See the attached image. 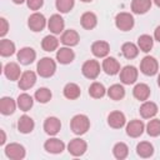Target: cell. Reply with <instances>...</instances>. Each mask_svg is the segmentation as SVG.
<instances>
[{
  "mask_svg": "<svg viewBox=\"0 0 160 160\" xmlns=\"http://www.w3.org/2000/svg\"><path fill=\"white\" fill-rule=\"evenodd\" d=\"M26 4H28V8L30 10L36 11V10H39L42 6L44 0H26Z\"/></svg>",
  "mask_w": 160,
  "mask_h": 160,
  "instance_id": "obj_41",
  "label": "cell"
},
{
  "mask_svg": "<svg viewBox=\"0 0 160 160\" xmlns=\"http://www.w3.org/2000/svg\"><path fill=\"white\" fill-rule=\"evenodd\" d=\"M121 51H122V55L126 58V59H134L138 56L139 54V48L134 44V42H124L122 46H121Z\"/></svg>",
  "mask_w": 160,
  "mask_h": 160,
  "instance_id": "obj_33",
  "label": "cell"
},
{
  "mask_svg": "<svg viewBox=\"0 0 160 160\" xmlns=\"http://www.w3.org/2000/svg\"><path fill=\"white\" fill-rule=\"evenodd\" d=\"M35 82H36V74L31 70H28L21 74L18 85L21 90H29L30 88H32L35 85Z\"/></svg>",
  "mask_w": 160,
  "mask_h": 160,
  "instance_id": "obj_10",
  "label": "cell"
},
{
  "mask_svg": "<svg viewBox=\"0 0 160 160\" xmlns=\"http://www.w3.org/2000/svg\"><path fill=\"white\" fill-rule=\"evenodd\" d=\"M146 132L150 136H159L160 135V120L159 119H152L148 122L146 125Z\"/></svg>",
  "mask_w": 160,
  "mask_h": 160,
  "instance_id": "obj_39",
  "label": "cell"
},
{
  "mask_svg": "<svg viewBox=\"0 0 160 160\" xmlns=\"http://www.w3.org/2000/svg\"><path fill=\"white\" fill-rule=\"evenodd\" d=\"M90 128V120L84 114L75 115L70 121V129L75 135H82L85 134Z\"/></svg>",
  "mask_w": 160,
  "mask_h": 160,
  "instance_id": "obj_1",
  "label": "cell"
},
{
  "mask_svg": "<svg viewBox=\"0 0 160 160\" xmlns=\"http://www.w3.org/2000/svg\"><path fill=\"white\" fill-rule=\"evenodd\" d=\"M154 39L160 42V25H159V26L155 29V31H154Z\"/></svg>",
  "mask_w": 160,
  "mask_h": 160,
  "instance_id": "obj_43",
  "label": "cell"
},
{
  "mask_svg": "<svg viewBox=\"0 0 160 160\" xmlns=\"http://www.w3.org/2000/svg\"><path fill=\"white\" fill-rule=\"evenodd\" d=\"M106 92V89L105 86L101 84V82H98V81H94L90 86H89V95L94 99H100L105 95Z\"/></svg>",
  "mask_w": 160,
  "mask_h": 160,
  "instance_id": "obj_34",
  "label": "cell"
},
{
  "mask_svg": "<svg viewBox=\"0 0 160 160\" xmlns=\"http://www.w3.org/2000/svg\"><path fill=\"white\" fill-rule=\"evenodd\" d=\"M110 51V45L106 41L102 40H98L95 42H92L91 45V52L96 56V58H105Z\"/></svg>",
  "mask_w": 160,
  "mask_h": 160,
  "instance_id": "obj_19",
  "label": "cell"
},
{
  "mask_svg": "<svg viewBox=\"0 0 160 160\" xmlns=\"http://www.w3.org/2000/svg\"><path fill=\"white\" fill-rule=\"evenodd\" d=\"M61 129V122L55 116H49L44 121V130L48 135H56Z\"/></svg>",
  "mask_w": 160,
  "mask_h": 160,
  "instance_id": "obj_15",
  "label": "cell"
},
{
  "mask_svg": "<svg viewBox=\"0 0 160 160\" xmlns=\"http://www.w3.org/2000/svg\"><path fill=\"white\" fill-rule=\"evenodd\" d=\"M36 70L41 78H50L56 71V62L51 58H42L39 60Z\"/></svg>",
  "mask_w": 160,
  "mask_h": 160,
  "instance_id": "obj_2",
  "label": "cell"
},
{
  "mask_svg": "<svg viewBox=\"0 0 160 160\" xmlns=\"http://www.w3.org/2000/svg\"><path fill=\"white\" fill-rule=\"evenodd\" d=\"M74 4H75L74 0H55V6H56V9H58L60 12H62V14L69 12V11L74 8Z\"/></svg>",
  "mask_w": 160,
  "mask_h": 160,
  "instance_id": "obj_40",
  "label": "cell"
},
{
  "mask_svg": "<svg viewBox=\"0 0 160 160\" xmlns=\"http://www.w3.org/2000/svg\"><path fill=\"white\" fill-rule=\"evenodd\" d=\"M120 80L125 85H131L138 80V69L132 65H126L120 70Z\"/></svg>",
  "mask_w": 160,
  "mask_h": 160,
  "instance_id": "obj_8",
  "label": "cell"
},
{
  "mask_svg": "<svg viewBox=\"0 0 160 160\" xmlns=\"http://www.w3.org/2000/svg\"><path fill=\"white\" fill-rule=\"evenodd\" d=\"M34 126H35V122L29 115H22L18 120V130L20 132H22V134L31 132L34 130Z\"/></svg>",
  "mask_w": 160,
  "mask_h": 160,
  "instance_id": "obj_24",
  "label": "cell"
},
{
  "mask_svg": "<svg viewBox=\"0 0 160 160\" xmlns=\"http://www.w3.org/2000/svg\"><path fill=\"white\" fill-rule=\"evenodd\" d=\"M35 58H36V52H35V50L32 48L25 46V48H21L18 51V60L22 65H29V64L34 62Z\"/></svg>",
  "mask_w": 160,
  "mask_h": 160,
  "instance_id": "obj_12",
  "label": "cell"
},
{
  "mask_svg": "<svg viewBox=\"0 0 160 160\" xmlns=\"http://www.w3.org/2000/svg\"><path fill=\"white\" fill-rule=\"evenodd\" d=\"M80 22H81V26H82L84 29L91 30V29H94V28L96 26V24H98V18H96V15H95L94 12L86 11V12H84V14L81 15Z\"/></svg>",
  "mask_w": 160,
  "mask_h": 160,
  "instance_id": "obj_26",
  "label": "cell"
},
{
  "mask_svg": "<svg viewBox=\"0 0 160 160\" xmlns=\"http://www.w3.org/2000/svg\"><path fill=\"white\" fill-rule=\"evenodd\" d=\"M125 122H126V119L121 111H112L108 116V124L112 129H120L125 125Z\"/></svg>",
  "mask_w": 160,
  "mask_h": 160,
  "instance_id": "obj_20",
  "label": "cell"
},
{
  "mask_svg": "<svg viewBox=\"0 0 160 160\" xmlns=\"http://www.w3.org/2000/svg\"><path fill=\"white\" fill-rule=\"evenodd\" d=\"M86 149H88L86 141L80 138H75V139L70 140V142L68 144V151L72 156H81L82 154H85Z\"/></svg>",
  "mask_w": 160,
  "mask_h": 160,
  "instance_id": "obj_9",
  "label": "cell"
},
{
  "mask_svg": "<svg viewBox=\"0 0 160 160\" xmlns=\"http://www.w3.org/2000/svg\"><path fill=\"white\" fill-rule=\"evenodd\" d=\"M8 30H9L8 20L5 18H0V36L4 38L8 34Z\"/></svg>",
  "mask_w": 160,
  "mask_h": 160,
  "instance_id": "obj_42",
  "label": "cell"
},
{
  "mask_svg": "<svg viewBox=\"0 0 160 160\" xmlns=\"http://www.w3.org/2000/svg\"><path fill=\"white\" fill-rule=\"evenodd\" d=\"M80 38H79V34L78 31L72 30V29H69V30H65L62 34H61V38H60V41L65 45V46H75L78 45Z\"/></svg>",
  "mask_w": 160,
  "mask_h": 160,
  "instance_id": "obj_17",
  "label": "cell"
},
{
  "mask_svg": "<svg viewBox=\"0 0 160 160\" xmlns=\"http://www.w3.org/2000/svg\"><path fill=\"white\" fill-rule=\"evenodd\" d=\"M139 112H140L141 118H144V119H150V118H152V116H155V115L158 114V105H156L155 102H152V101L145 100V101L141 104V106H140V109H139Z\"/></svg>",
  "mask_w": 160,
  "mask_h": 160,
  "instance_id": "obj_18",
  "label": "cell"
},
{
  "mask_svg": "<svg viewBox=\"0 0 160 160\" xmlns=\"http://www.w3.org/2000/svg\"><path fill=\"white\" fill-rule=\"evenodd\" d=\"M152 45H154V39L150 35L144 34V35L139 36V39H138V48H139V50H141L144 52H149L152 49Z\"/></svg>",
  "mask_w": 160,
  "mask_h": 160,
  "instance_id": "obj_30",
  "label": "cell"
},
{
  "mask_svg": "<svg viewBox=\"0 0 160 160\" xmlns=\"http://www.w3.org/2000/svg\"><path fill=\"white\" fill-rule=\"evenodd\" d=\"M151 8V0H132L131 11L135 14H145Z\"/></svg>",
  "mask_w": 160,
  "mask_h": 160,
  "instance_id": "obj_28",
  "label": "cell"
},
{
  "mask_svg": "<svg viewBox=\"0 0 160 160\" xmlns=\"http://www.w3.org/2000/svg\"><path fill=\"white\" fill-rule=\"evenodd\" d=\"M136 152L141 158H150L154 154V146L149 141H141L136 146Z\"/></svg>",
  "mask_w": 160,
  "mask_h": 160,
  "instance_id": "obj_31",
  "label": "cell"
},
{
  "mask_svg": "<svg viewBox=\"0 0 160 160\" xmlns=\"http://www.w3.org/2000/svg\"><path fill=\"white\" fill-rule=\"evenodd\" d=\"M15 52V44L9 39H2L0 41V54L1 56H11Z\"/></svg>",
  "mask_w": 160,
  "mask_h": 160,
  "instance_id": "obj_36",
  "label": "cell"
},
{
  "mask_svg": "<svg viewBox=\"0 0 160 160\" xmlns=\"http://www.w3.org/2000/svg\"><path fill=\"white\" fill-rule=\"evenodd\" d=\"M158 85L160 86V74H159V76H158Z\"/></svg>",
  "mask_w": 160,
  "mask_h": 160,
  "instance_id": "obj_47",
  "label": "cell"
},
{
  "mask_svg": "<svg viewBox=\"0 0 160 160\" xmlns=\"http://www.w3.org/2000/svg\"><path fill=\"white\" fill-rule=\"evenodd\" d=\"M80 1H82V2H91L92 0H80Z\"/></svg>",
  "mask_w": 160,
  "mask_h": 160,
  "instance_id": "obj_48",
  "label": "cell"
},
{
  "mask_svg": "<svg viewBox=\"0 0 160 160\" xmlns=\"http://www.w3.org/2000/svg\"><path fill=\"white\" fill-rule=\"evenodd\" d=\"M4 74L5 76L11 80V81H15V80H19L20 76H21V70H20V66L16 64V62H8L4 68Z\"/></svg>",
  "mask_w": 160,
  "mask_h": 160,
  "instance_id": "obj_22",
  "label": "cell"
},
{
  "mask_svg": "<svg viewBox=\"0 0 160 160\" xmlns=\"http://www.w3.org/2000/svg\"><path fill=\"white\" fill-rule=\"evenodd\" d=\"M0 134H1L0 145H4V144H5V141H6V135H5V131H4V130H0Z\"/></svg>",
  "mask_w": 160,
  "mask_h": 160,
  "instance_id": "obj_44",
  "label": "cell"
},
{
  "mask_svg": "<svg viewBox=\"0 0 160 160\" xmlns=\"http://www.w3.org/2000/svg\"><path fill=\"white\" fill-rule=\"evenodd\" d=\"M46 25V19L42 14L35 11L34 14H31L28 19V26L30 28V30L35 31V32H39V31H42Z\"/></svg>",
  "mask_w": 160,
  "mask_h": 160,
  "instance_id": "obj_6",
  "label": "cell"
},
{
  "mask_svg": "<svg viewBox=\"0 0 160 160\" xmlns=\"http://www.w3.org/2000/svg\"><path fill=\"white\" fill-rule=\"evenodd\" d=\"M132 95H134L135 99H138L140 101H145L150 96V88L146 84H144V82H139V84H136L134 86Z\"/></svg>",
  "mask_w": 160,
  "mask_h": 160,
  "instance_id": "obj_23",
  "label": "cell"
},
{
  "mask_svg": "<svg viewBox=\"0 0 160 160\" xmlns=\"http://www.w3.org/2000/svg\"><path fill=\"white\" fill-rule=\"evenodd\" d=\"M101 69L108 74V75H116L120 71V64L115 58H105L101 64Z\"/></svg>",
  "mask_w": 160,
  "mask_h": 160,
  "instance_id": "obj_14",
  "label": "cell"
},
{
  "mask_svg": "<svg viewBox=\"0 0 160 160\" xmlns=\"http://www.w3.org/2000/svg\"><path fill=\"white\" fill-rule=\"evenodd\" d=\"M75 58V54L74 51L69 48V46H65V48H60L58 51H56V60L60 62V64H70Z\"/></svg>",
  "mask_w": 160,
  "mask_h": 160,
  "instance_id": "obj_21",
  "label": "cell"
},
{
  "mask_svg": "<svg viewBox=\"0 0 160 160\" xmlns=\"http://www.w3.org/2000/svg\"><path fill=\"white\" fill-rule=\"evenodd\" d=\"M51 96H52V94L48 88H39L34 94L35 100L39 101L40 104H46L48 101H50Z\"/></svg>",
  "mask_w": 160,
  "mask_h": 160,
  "instance_id": "obj_37",
  "label": "cell"
},
{
  "mask_svg": "<svg viewBox=\"0 0 160 160\" xmlns=\"http://www.w3.org/2000/svg\"><path fill=\"white\" fill-rule=\"evenodd\" d=\"M64 26H65L64 19L59 14H54L50 16V19L48 21V28L52 34L58 35V34L64 32Z\"/></svg>",
  "mask_w": 160,
  "mask_h": 160,
  "instance_id": "obj_11",
  "label": "cell"
},
{
  "mask_svg": "<svg viewBox=\"0 0 160 160\" xmlns=\"http://www.w3.org/2000/svg\"><path fill=\"white\" fill-rule=\"evenodd\" d=\"M112 154H114V156L116 159L122 160V159H125L128 156L129 148H128V145L125 142H116L114 145V148H112Z\"/></svg>",
  "mask_w": 160,
  "mask_h": 160,
  "instance_id": "obj_38",
  "label": "cell"
},
{
  "mask_svg": "<svg viewBox=\"0 0 160 160\" xmlns=\"http://www.w3.org/2000/svg\"><path fill=\"white\" fill-rule=\"evenodd\" d=\"M108 95L112 100H121L125 96V89L120 84H114L108 89Z\"/></svg>",
  "mask_w": 160,
  "mask_h": 160,
  "instance_id": "obj_35",
  "label": "cell"
},
{
  "mask_svg": "<svg viewBox=\"0 0 160 160\" xmlns=\"http://www.w3.org/2000/svg\"><path fill=\"white\" fill-rule=\"evenodd\" d=\"M62 92H64V96H65L66 99H69V100H75V99H78V98L80 96L81 90H80V88H79L78 84H75V82H68V84L64 86Z\"/></svg>",
  "mask_w": 160,
  "mask_h": 160,
  "instance_id": "obj_27",
  "label": "cell"
},
{
  "mask_svg": "<svg viewBox=\"0 0 160 160\" xmlns=\"http://www.w3.org/2000/svg\"><path fill=\"white\" fill-rule=\"evenodd\" d=\"M81 72L85 78L94 80L100 74V64L96 60H86L81 66Z\"/></svg>",
  "mask_w": 160,
  "mask_h": 160,
  "instance_id": "obj_3",
  "label": "cell"
},
{
  "mask_svg": "<svg viewBox=\"0 0 160 160\" xmlns=\"http://www.w3.org/2000/svg\"><path fill=\"white\" fill-rule=\"evenodd\" d=\"M44 149H45L48 152H50V154H60V152L64 151L65 144H64L60 139L51 138V139H49V140L45 141Z\"/></svg>",
  "mask_w": 160,
  "mask_h": 160,
  "instance_id": "obj_16",
  "label": "cell"
},
{
  "mask_svg": "<svg viewBox=\"0 0 160 160\" xmlns=\"http://www.w3.org/2000/svg\"><path fill=\"white\" fill-rule=\"evenodd\" d=\"M24 1H25V0H12L14 4H22Z\"/></svg>",
  "mask_w": 160,
  "mask_h": 160,
  "instance_id": "obj_45",
  "label": "cell"
},
{
  "mask_svg": "<svg viewBox=\"0 0 160 160\" xmlns=\"http://www.w3.org/2000/svg\"><path fill=\"white\" fill-rule=\"evenodd\" d=\"M154 2H155V5L158 6V8H160V0H152Z\"/></svg>",
  "mask_w": 160,
  "mask_h": 160,
  "instance_id": "obj_46",
  "label": "cell"
},
{
  "mask_svg": "<svg viewBox=\"0 0 160 160\" xmlns=\"http://www.w3.org/2000/svg\"><path fill=\"white\" fill-rule=\"evenodd\" d=\"M16 102H18V106L20 108V110L28 111V110H30V109L32 108L34 99H32L31 95H29V94H26V92H22V94H20V95L18 96Z\"/></svg>",
  "mask_w": 160,
  "mask_h": 160,
  "instance_id": "obj_29",
  "label": "cell"
},
{
  "mask_svg": "<svg viewBox=\"0 0 160 160\" xmlns=\"http://www.w3.org/2000/svg\"><path fill=\"white\" fill-rule=\"evenodd\" d=\"M5 155L12 160H21L25 158V148L18 142H10L5 146Z\"/></svg>",
  "mask_w": 160,
  "mask_h": 160,
  "instance_id": "obj_7",
  "label": "cell"
},
{
  "mask_svg": "<svg viewBox=\"0 0 160 160\" xmlns=\"http://www.w3.org/2000/svg\"><path fill=\"white\" fill-rule=\"evenodd\" d=\"M58 46H59V40L54 35H46L41 41V48L45 51H49V52L56 50Z\"/></svg>",
  "mask_w": 160,
  "mask_h": 160,
  "instance_id": "obj_32",
  "label": "cell"
},
{
  "mask_svg": "<svg viewBox=\"0 0 160 160\" xmlns=\"http://www.w3.org/2000/svg\"><path fill=\"white\" fill-rule=\"evenodd\" d=\"M16 104L18 102H15V100L11 99V98H9V96L1 98V100H0V112L2 115H10V114H12L15 111V109H16Z\"/></svg>",
  "mask_w": 160,
  "mask_h": 160,
  "instance_id": "obj_25",
  "label": "cell"
},
{
  "mask_svg": "<svg viewBox=\"0 0 160 160\" xmlns=\"http://www.w3.org/2000/svg\"><path fill=\"white\" fill-rule=\"evenodd\" d=\"M144 129H145V125L141 120H138V119H134L131 120L128 125H126V134L130 136V138H139L142 132H144Z\"/></svg>",
  "mask_w": 160,
  "mask_h": 160,
  "instance_id": "obj_13",
  "label": "cell"
},
{
  "mask_svg": "<svg viewBox=\"0 0 160 160\" xmlns=\"http://www.w3.org/2000/svg\"><path fill=\"white\" fill-rule=\"evenodd\" d=\"M159 70V64H158V60L152 56H145L141 62H140V71L144 74V75H148V76H152L158 72Z\"/></svg>",
  "mask_w": 160,
  "mask_h": 160,
  "instance_id": "obj_4",
  "label": "cell"
},
{
  "mask_svg": "<svg viewBox=\"0 0 160 160\" xmlns=\"http://www.w3.org/2000/svg\"><path fill=\"white\" fill-rule=\"evenodd\" d=\"M115 25L121 31H129L134 26V18L130 12H119L115 18Z\"/></svg>",
  "mask_w": 160,
  "mask_h": 160,
  "instance_id": "obj_5",
  "label": "cell"
}]
</instances>
